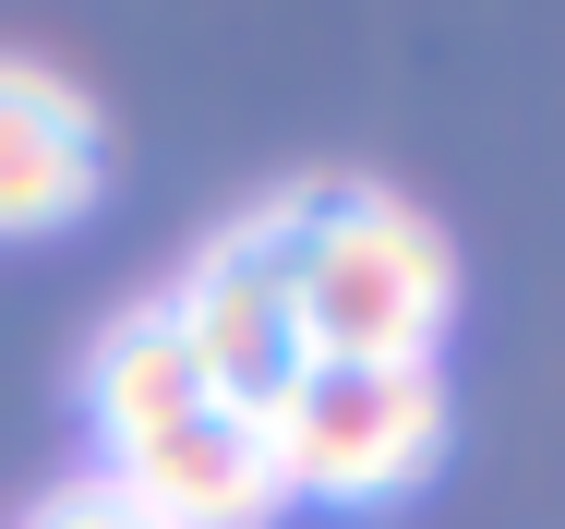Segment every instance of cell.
I'll return each mask as SVG.
<instances>
[{"label": "cell", "instance_id": "6da1fadb", "mask_svg": "<svg viewBox=\"0 0 565 529\" xmlns=\"http://www.w3.org/2000/svg\"><path fill=\"white\" fill-rule=\"evenodd\" d=\"M241 241L277 265L301 361H434L457 314L446 229L385 181H277L241 216Z\"/></svg>", "mask_w": 565, "mask_h": 529}, {"label": "cell", "instance_id": "7a4b0ae2", "mask_svg": "<svg viewBox=\"0 0 565 529\" xmlns=\"http://www.w3.org/2000/svg\"><path fill=\"white\" fill-rule=\"evenodd\" d=\"M265 457L301 506H397L446 457L434 361H301L265 398Z\"/></svg>", "mask_w": 565, "mask_h": 529}, {"label": "cell", "instance_id": "3957f363", "mask_svg": "<svg viewBox=\"0 0 565 529\" xmlns=\"http://www.w3.org/2000/svg\"><path fill=\"white\" fill-rule=\"evenodd\" d=\"M157 314H169L193 385H205L217 410H253V422H265V398L301 373V349H289V301H277V265H265L241 229H217V241L157 289Z\"/></svg>", "mask_w": 565, "mask_h": 529}, {"label": "cell", "instance_id": "277c9868", "mask_svg": "<svg viewBox=\"0 0 565 529\" xmlns=\"http://www.w3.org/2000/svg\"><path fill=\"white\" fill-rule=\"evenodd\" d=\"M109 193L97 97L49 61H0V241H49Z\"/></svg>", "mask_w": 565, "mask_h": 529}, {"label": "cell", "instance_id": "5b68a950", "mask_svg": "<svg viewBox=\"0 0 565 529\" xmlns=\"http://www.w3.org/2000/svg\"><path fill=\"white\" fill-rule=\"evenodd\" d=\"M193 410H217L205 385H193V361H181V337L157 301H132V314L97 337V373H85V422H97V469H132L145 445H169V433L193 422Z\"/></svg>", "mask_w": 565, "mask_h": 529}, {"label": "cell", "instance_id": "8992f818", "mask_svg": "<svg viewBox=\"0 0 565 529\" xmlns=\"http://www.w3.org/2000/svg\"><path fill=\"white\" fill-rule=\"evenodd\" d=\"M24 529H169V518H157L120 469H73L61 494H36V518H24Z\"/></svg>", "mask_w": 565, "mask_h": 529}]
</instances>
